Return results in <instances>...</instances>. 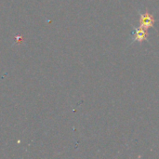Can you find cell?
Returning <instances> with one entry per match:
<instances>
[{
	"label": "cell",
	"mask_w": 159,
	"mask_h": 159,
	"mask_svg": "<svg viewBox=\"0 0 159 159\" xmlns=\"http://www.w3.org/2000/svg\"><path fill=\"white\" fill-rule=\"evenodd\" d=\"M154 22H155V20H154L153 16L150 15L148 12L141 15V28L147 29L148 27L153 26Z\"/></svg>",
	"instance_id": "cell-1"
},
{
	"label": "cell",
	"mask_w": 159,
	"mask_h": 159,
	"mask_svg": "<svg viewBox=\"0 0 159 159\" xmlns=\"http://www.w3.org/2000/svg\"><path fill=\"white\" fill-rule=\"evenodd\" d=\"M147 34H148L146 33V29H143V28H141V27H140L139 29H137L136 31H133V32H132L133 38H134L135 40L139 41V42L145 40L146 37H147Z\"/></svg>",
	"instance_id": "cell-2"
}]
</instances>
